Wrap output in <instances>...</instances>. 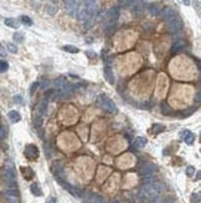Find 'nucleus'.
I'll return each instance as SVG.
<instances>
[{"label": "nucleus", "mask_w": 201, "mask_h": 203, "mask_svg": "<svg viewBox=\"0 0 201 203\" xmlns=\"http://www.w3.org/2000/svg\"><path fill=\"white\" fill-rule=\"evenodd\" d=\"M98 105L106 111V112H109V114H115L117 112L115 103L110 100L108 96H106L105 94H102V95L98 96Z\"/></svg>", "instance_id": "7ed1b4c3"}, {"label": "nucleus", "mask_w": 201, "mask_h": 203, "mask_svg": "<svg viewBox=\"0 0 201 203\" xmlns=\"http://www.w3.org/2000/svg\"><path fill=\"white\" fill-rule=\"evenodd\" d=\"M138 0H126V6H132L133 4H135Z\"/></svg>", "instance_id": "58836bf2"}, {"label": "nucleus", "mask_w": 201, "mask_h": 203, "mask_svg": "<svg viewBox=\"0 0 201 203\" xmlns=\"http://www.w3.org/2000/svg\"><path fill=\"white\" fill-rule=\"evenodd\" d=\"M155 171H156V166L154 163L145 162V163H143V166H140V174L143 177L151 176V173H154Z\"/></svg>", "instance_id": "0eeeda50"}, {"label": "nucleus", "mask_w": 201, "mask_h": 203, "mask_svg": "<svg viewBox=\"0 0 201 203\" xmlns=\"http://www.w3.org/2000/svg\"><path fill=\"white\" fill-rule=\"evenodd\" d=\"M39 86H40V83H39V82H34L32 85H31V87H30V94H31V95L35 94V91L37 90V87H39Z\"/></svg>", "instance_id": "f704fd0d"}, {"label": "nucleus", "mask_w": 201, "mask_h": 203, "mask_svg": "<svg viewBox=\"0 0 201 203\" xmlns=\"http://www.w3.org/2000/svg\"><path fill=\"white\" fill-rule=\"evenodd\" d=\"M48 85H50V82H48V81L44 82V83H42V89H44V90H45V89H48Z\"/></svg>", "instance_id": "49530a36"}, {"label": "nucleus", "mask_w": 201, "mask_h": 203, "mask_svg": "<svg viewBox=\"0 0 201 203\" xmlns=\"http://www.w3.org/2000/svg\"><path fill=\"white\" fill-rule=\"evenodd\" d=\"M105 30H106V32H107V34H112V32L115 30V25H114V24H109V25H107V26H106V29H105Z\"/></svg>", "instance_id": "72a5a7b5"}, {"label": "nucleus", "mask_w": 201, "mask_h": 203, "mask_svg": "<svg viewBox=\"0 0 201 203\" xmlns=\"http://www.w3.org/2000/svg\"><path fill=\"white\" fill-rule=\"evenodd\" d=\"M143 9H144V3L142 1V0H138L135 4L132 5V10H133L134 14H139V13H142Z\"/></svg>", "instance_id": "f3484780"}, {"label": "nucleus", "mask_w": 201, "mask_h": 203, "mask_svg": "<svg viewBox=\"0 0 201 203\" xmlns=\"http://www.w3.org/2000/svg\"><path fill=\"white\" fill-rule=\"evenodd\" d=\"M0 56H6V50H5V49L1 46V45H0Z\"/></svg>", "instance_id": "ea45409f"}, {"label": "nucleus", "mask_w": 201, "mask_h": 203, "mask_svg": "<svg viewBox=\"0 0 201 203\" xmlns=\"http://www.w3.org/2000/svg\"><path fill=\"white\" fill-rule=\"evenodd\" d=\"M164 131H165V126H163V125H160V123H156V125L153 126V132H154L155 135L162 134V132H164Z\"/></svg>", "instance_id": "393cba45"}, {"label": "nucleus", "mask_w": 201, "mask_h": 203, "mask_svg": "<svg viewBox=\"0 0 201 203\" xmlns=\"http://www.w3.org/2000/svg\"><path fill=\"white\" fill-rule=\"evenodd\" d=\"M14 101H15V102H18V103H20V102H21V101H23V99H21V96H20V95H16L15 97H14Z\"/></svg>", "instance_id": "79ce46f5"}, {"label": "nucleus", "mask_w": 201, "mask_h": 203, "mask_svg": "<svg viewBox=\"0 0 201 203\" xmlns=\"http://www.w3.org/2000/svg\"><path fill=\"white\" fill-rule=\"evenodd\" d=\"M186 174H188L189 177L194 176V174H195V167H192V166H188V167H186Z\"/></svg>", "instance_id": "473e14b6"}, {"label": "nucleus", "mask_w": 201, "mask_h": 203, "mask_svg": "<svg viewBox=\"0 0 201 203\" xmlns=\"http://www.w3.org/2000/svg\"><path fill=\"white\" fill-rule=\"evenodd\" d=\"M25 156L29 159H36L39 157V150L35 145H26L25 147Z\"/></svg>", "instance_id": "6e6552de"}, {"label": "nucleus", "mask_w": 201, "mask_h": 203, "mask_svg": "<svg viewBox=\"0 0 201 203\" xmlns=\"http://www.w3.org/2000/svg\"><path fill=\"white\" fill-rule=\"evenodd\" d=\"M174 16H176V11H175L174 9H171V8H166V9L162 13V18H163L164 20H166V21H169V20L172 19Z\"/></svg>", "instance_id": "9d476101"}, {"label": "nucleus", "mask_w": 201, "mask_h": 203, "mask_svg": "<svg viewBox=\"0 0 201 203\" xmlns=\"http://www.w3.org/2000/svg\"><path fill=\"white\" fill-rule=\"evenodd\" d=\"M30 190H31V193L35 194V196H37V197L42 196V191H41V188H40V186H39L37 183H32L31 187H30Z\"/></svg>", "instance_id": "aec40b11"}, {"label": "nucleus", "mask_w": 201, "mask_h": 203, "mask_svg": "<svg viewBox=\"0 0 201 203\" xmlns=\"http://www.w3.org/2000/svg\"><path fill=\"white\" fill-rule=\"evenodd\" d=\"M148 11H149L150 14H153V15H158V14L162 13V6L159 5V4H155V3L149 4V5H148Z\"/></svg>", "instance_id": "ddd939ff"}, {"label": "nucleus", "mask_w": 201, "mask_h": 203, "mask_svg": "<svg viewBox=\"0 0 201 203\" xmlns=\"http://www.w3.org/2000/svg\"><path fill=\"white\" fill-rule=\"evenodd\" d=\"M105 78L107 79V81L109 83H114V78H113V72H112V69H110L108 65L105 67Z\"/></svg>", "instance_id": "dca6fc26"}, {"label": "nucleus", "mask_w": 201, "mask_h": 203, "mask_svg": "<svg viewBox=\"0 0 201 203\" xmlns=\"http://www.w3.org/2000/svg\"><path fill=\"white\" fill-rule=\"evenodd\" d=\"M8 203H18V197H11V198H8Z\"/></svg>", "instance_id": "37998d69"}, {"label": "nucleus", "mask_w": 201, "mask_h": 203, "mask_svg": "<svg viewBox=\"0 0 201 203\" xmlns=\"http://www.w3.org/2000/svg\"><path fill=\"white\" fill-rule=\"evenodd\" d=\"M163 187L162 185L155 183V182H150V183H145L139 192L140 198H155L158 194L162 192Z\"/></svg>", "instance_id": "f257e3e1"}, {"label": "nucleus", "mask_w": 201, "mask_h": 203, "mask_svg": "<svg viewBox=\"0 0 201 203\" xmlns=\"http://www.w3.org/2000/svg\"><path fill=\"white\" fill-rule=\"evenodd\" d=\"M21 172L24 173V177H25L26 179H31L32 176H34V172H32V170L30 168V167H26V168H21Z\"/></svg>", "instance_id": "5701e85b"}, {"label": "nucleus", "mask_w": 201, "mask_h": 203, "mask_svg": "<svg viewBox=\"0 0 201 203\" xmlns=\"http://www.w3.org/2000/svg\"><path fill=\"white\" fill-rule=\"evenodd\" d=\"M12 39L15 40L16 43H23V41H24V36H23L21 34H19V32L14 34V35H12Z\"/></svg>", "instance_id": "2f4dec72"}, {"label": "nucleus", "mask_w": 201, "mask_h": 203, "mask_svg": "<svg viewBox=\"0 0 201 203\" xmlns=\"http://www.w3.org/2000/svg\"><path fill=\"white\" fill-rule=\"evenodd\" d=\"M194 8H196V10H197V13H200V3L197 1H194Z\"/></svg>", "instance_id": "c03bdc74"}, {"label": "nucleus", "mask_w": 201, "mask_h": 203, "mask_svg": "<svg viewBox=\"0 0 201 203\" xmlns=\"http://www.w3.org/2000/svg\"><path fill=\"white\" fill-rule=\"evenodd\" d=\"M191 202H196V203L200 202V193H199V192H197V193H194V194L191 196Z\"/></svg>", "instance_id": "c9c22d12"}, {"label": "nucleus", "mask_w": 201, "mask_h": 203, "mask_svg": "<svg viewBox=\"0 0 201 203\" xmlns=\"http://www.w3.org/2000/svg\"><path fill=\"white\" fill-rule=\"evenodd\" d=\"M200 179V172H197V174H196V181H199Z\"/></svg>", "instance_id": "09e8293b"}, {"label": "nucleus", "mask_w": 201, "mask_h": 203, "mask_svg": "<svg viewBox=\"0 0 201 203\" xmlns=\"http://www.w3.org/2000/svg\"><path fill=\"white\" fill-rule=\"evenodd\" d=\"M4 24L6 26L11 27V29H19V26H20V23L16 19H12V18H6L4 20Z\"/></svg>", "instance_id": "f8f14e48"}, {"label": "nucleus", "mask_w": 201, "mask_h": 203, "mask_svg": "<svg viewBox=\"0 0 201 203\" xmlns=\"http://www.w3.org/2000/svg\"><path fill=\"white\" fill-rule=\"evenodd\" d=\"M57 10H58V9H57V6H56V5H52V4H51V5H48L47 8H46V13L48 14V15H51V16H52V15H55V14L57 13Z\"/></svg>", "instance_id": "a878e982"}, {"label": "nucleus", "mask_w": 201, "mask_h": 203, "mask_svg": "<svg viewBox=\"0 0 201 203\" xmlns=\"http://www.w3.org/2000/svg\"><path fill=\"white\" fill-rule=\"evenodd\" d=\"M8 117H9V120L12 123H16V122H19L20 120H21V116H20V114L18 112V111H15V110L10 111V112L8 114Z\"/></svg>", "instance_id": "4468645a"}, {"label": "nucleus", "mask_w": 201, "mask_h": 203, "mask_svg": "<svg viewBox=\"0 0 201 203\" xmlns=\"http://www.w3.org/2000/svg\"><path fill=\"white\" fill-rule=\"evenodd\" d=\"M46 203H56V198L51 196V197H48V198L46 199Z\"/></svg>", "instance_id": "a19ab883"}, {"label": "nucleus", "mask_w": 201, "mask_h": 203, "mask_svg": "<svg viewBox=\"0 0 201 203\" xmlns=\"http://www.w3.org/2000/svg\"><path fill=\"white\" fill-rule=\"evenodd\" d=\"M160 111H162V114H164V115H170L171 114V109L166 102H163L160 105Z\"/></svg>", "instance_id": "b1692460"}, {"label": "nucleus", "mask_w": 201, "mask_h": 203, "mask_svg": "<svg viewBox=\"0 0 201 203\" xmlns=\"http://www.w3.org/2000/svg\"><path fill=\"white\" fill-rule=\"evenodd\" d=\"M147 138H145V137H137L135 138V141H134V147H135V148H143V147L145 146V145H147Z\"/></svg>", "instance_id": "a211bd4d"}, {"label": "nucleus", "mask_w": 201, "mask_h": 203, "mask_svg": "<svg viewBox=\"0 0 201 203\" xmlns=\"http://www.w3.org/2000/svg\"><path fill=\"white\" fill-rule=\"evenodd\" d=\"M57 179V182L58 183L64 187V188H66V190L70 192L71 194H73L75 197H81V196L83 194V192L80 190V188H77V187H75V186H71L68 182H66V181H64V178H56Z\"/></svg>", "instance_id": "20e7f679"}, {"label": "nucleus", "mask_w": 201, "mask_h": 203, "mask_svg": "<svg viewBox=\"0 0 201 203\" xmlns=\"http://www.w3.org/2000/svg\"><path fill=\"white\" fill-rule=\"evenodd\" d=\"M62 49H64L66 52H70V54H78L80 52V49L73 46V45H65Z\"/></svg>", "instance_id": "4be33fe9"}, {"label": "nucleus", "mask_w": 201, "mask_h": 203, "mask_svg": "<svg viewBox=\"0 0 201 203\" xmlns=\"http://www.w3.org/2000/svg\"><path fill=\"white\" fill-rule=\"evenodd\" d=\"M195 101H196V103H200V101H201L200 92H197V94H196V96H195Z\"/></svg>", "instance_id": "a18cd8bd"}, {"label": "nucleus", "mask_w": 201, "mask_h": 203, "mask_svg": "<svg viewBox=\"0 0 201 203\" xmlns=\"http://www.w3.org/2000/svg\"><path fill=\"white\" fill-rule=\"evenodd\" d=\"M3 194L5 196L6 198H11V197H18L19 192H18V190L15 187H9V188H6V190L3 191Z\"/></svg>", "instance_id": "9b49d317"}, {"label": "nucleus", "mask_w": 201, "mask_h": 203, "mask_svg": "<svg viewBox=\"0 0 201 203\" xmlns=\"http://www.w3.org/2000/svg\"><path fill=\"white\" fill-rule=\"evenodd\" d=\"M107 16H108L109 21H115V20L119 18V8H115L114 6V8L109 9L107 13Z\"/></svg>", "instance_id": "1a4fd4ad"}, {"label": "nucleus", "mask_w": 201, "mask_h": 203, "mask_svg": "<svg viewBox=\"0 0 201 203\" xmlns=\"http://www.w3.org/2000/svg\"><path fill=\"white\" fill-rule=\"evenodd\" d=\"M8 135V128L5 126H0V140H4Z\"/></svg>", "instance_id": "7c9ffc66"}, {"label": "nucleus", "mask_w": 201, "mask_h": 203, "mask_svg": "<svg viewBox=\"0 0 201 203\" xmlns=\"http://www.w3.org/2000/svg\"><path fill=\"white\" fill-rule=\"evenodd\" d=\"M8 69H9V64L6 61H3V60H0V72H5V71H8Z\"/></svg>", "instance_id": "c756f323"}, {"label": "nucleus", "mask_w": 201, "mask_h": 203, "mask_svg": "<svg viewBox=\"0 0 201 203\" xmlns=\"http://www.w3.org/2000/svg\"><path fill=\"white\" fill-rule=\"evenodd\" d=\"M184 141H185V143H188V145H192L194 141H195V135L191 134V132H189V134L185 136Z\"/></svg>", "instance_id": "bb28decb"}, {"label": "nucleus", "mask_w": 201, "mask_h": 203, "mask_svg": "<svg viewBox=\"0 0 201 203\" xmlns=\"http://www.w3.org/2000/svg\"><path fill=\"white\" fill-rule=\"evenodd\" d=\"M1 177L9 187H16V176H15V171H14V167L11 163H8L5 166V168L1 172Z\"/></svg>", "instance_id": "f03ea898"}, {"label": "nucleus", "mask_w": 201, "mask_h": 203, "mask_svg": "<svg viewBox=\"0 0 201 203\" xmlns=\"http://www.w3.org/2000/svg\"><path fill=\"white\" fill-rule=\"evenodd\" d=\"M42 122H44V114H41L40 111H37V114L35 115V120H34V126L36 128H40L42 126Z\"/></svg>", "instance_id": "2eb2a0df"}, {"label": "nucleus", "mask_w": 201, "mask_h": 203, "mask_svg": "<svg viewBox=\"0 0 201 203\" xmlns=\"http://www.w3.org/2000/svg\"><path fill=\"white\" fill-rule=\"evenodd\" d=\"M81 4H82V0H66V9L72 16H76Z\"/></svg>", "instance_id": "39448f33"}, {"label": "nucleus", "mask_w": 201, "mask_h": 203, "mask_svg": "<svg viewBox=\"0 0 201 203\" xmlns=\"http://www.w3.org/2000/svg\"><path fill=\"white\" fill-rule=\"evenodd\" d=\"M20 20H21V23L24 24V25H26V26H31L34 23H32V20L29 18V16H26V15H21L20 16Z\"/></svg>", "instance_id": "cd10ccee"}, {"label": "nucleus", "mask_w": 201, "mask_h": 203, "mask_svg": "<svg viewBox=\"0 0 201 203\" xmlns=\"http://www.w3.org/2000/svg\"><path fill=\"white\" fill-rule=\"evenodd\" d=\"M183 47H184V41H183V40H179V41H176L174 45H172L170 52H171L172 55H174V54H178Z\"/></svg>", "instance_id": "6ab92c4d"}, {"label": "nucleus", "mask_w": 201, "mask_h": 203, "mask_svg": "<svg viewBox=\"0 0 201 203\" xmlns=\"http://www.w3.org/2000/svg\"><path fill=\"white\" fill-rule=\"evenodd\" d=\"M86 55L89 58V59H94V58H97V54L94 52V51H92V50H88V51H86Z\"/></svg>", "instance_id": "e433bc0d"}, {"label": "nucleus", "mask_w": 201, "mask_h": 203, "mask_svg": "<svg viewBox=\"0 0 201 203\" xmlns=\"http://www.w3.org/2000/svg\"><path fill=\"white\" fill-rule=\"evenodd\" d=\"M66 83H67V81H66L65 78H58V79L55 80V86H56L57 90L64 89V87L66 86Z\"/></svg>", "instance_id": "412c9836"}, {"label": "nucleus", "mask_w": 201, "mask_h": 203, "mask_svg": "<svg viewBox=\"0 0 201 203\" xmlns=\"http://www.w3.org/2000/svg\"><path fill=\"white\" fill-rule=\"evenodd\" d=\"M6 49H8V50L10 52H12V54L18 52V46L15 44H12V43H8V44H6Z\"/></svg>", "instance_id": "c85d7f7f"}, {"label": "nucleus", "mask_w": 201, "mask_h": 203, "mask_svg": "<svg viewBox=\"0 0 201 203\" xmlns=\"http://www.w3.org/2000/svg\"><path fill=\"white\" fill-rule=\"evenodd\" d=\"M168 29L170 32H178L183 29V20L178 18V16H174L172 19L169 20V25H168Z\"/></svg>", "instance_id": "423d86ee"}, {"label": "nucleus", "mask_w": 201, "mask_h": 203, "mask_svg": "<svg viewBox=\"0 0 201 203\" xmlns=\"http://www.w3.org/2000/svg\"><path fill=\"white\" fill-rule=\"evenodd\" d=\"M189 132H190L189 130H184V131H181V132H180V137H181V140H184V138H185V136L188 135Z\"/></svg>", "instance_id": "4c0bfd02"}, {"label": "nucleus", "mask_w": 201, "mask_h": 203, "mask_svg": "<svg viewBox=\"0 0 201 203\" xmlns=\"http://www.w3.org/2000/svg\"><path fill=\"white\" fill-rule=\"evenodd\" d=\"M183 3H184L185 5H190V0H183Z\"/></svg>", "instance_id": "de8ad7c7"}]
</instances>
